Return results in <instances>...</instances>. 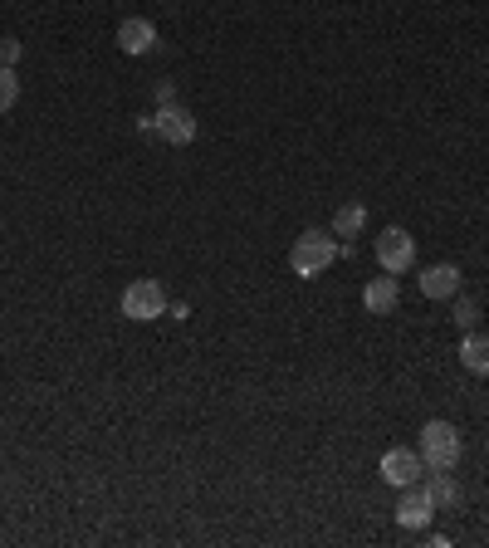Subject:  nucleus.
Listing matches in <instances>:
<instances>
[{"label": "nucleus", "instance_id": "f257e3e1", "mask_svg": "<svg viewBox=\"0 0 489 548\" xmlns=\"http://www.w3.org/2000/svg\"><path fill=\"white\" fill-rule=\"evenodd\" d=\"M338 255H343V245L333 240V230H328V235H323V230H304V235L294 240V250H289V270L299 274V279H318Z\"/></svg>", "mask_w": 489, "mask_h": 548}, {"label": "nucleus", "instance_id": "9d476101", "mask_svg": "<svg viewBox=\"0 0 489 548\" xmlns=\"http://www.w3.org/2000/svg\"><path fill=\"white\" fill-rule=\"evenodd\" d=\"M421 294H426V299H455V294H460V270H455V265H431V270H421Z\"/></svg>", "mask_w": 489, "mask_h": 548}, {"label": "nucleus", "instance_id": "0eeeda50", "mask_svg": "<svg viewBox=\"0 0 489 548\" xmlns=\"http://www.w3.org/2000/svg\"><path fill=\"white\" fill-rule=\"evenodd\" d=\"M152 118H157V137H167L172 147H186V142L196 137V118H191V108H181V103H162Z\"/></svg>", "mask_w": 489, "mask_h": 548}, {"label": "nucleus", "instance_id": "dca6fc26", "mask_svg": "<svg viewBox=\"0 0 489 548\" xmlns=\"http://www.w3.org/2000/svg\"><path fill=\"white\" fill-rule=\"evenodd\" d=\"M15 59H20V40H0V64L15 69Z\"/></svg>", "mask_w": 489, "mask_h": 548}, {"label": "nucleus", "instance_id": "423d86ee", "mask_svg": "<svg viewBox=\"0 0 489 548\" xmlns=\"http://www.w3.org/2000/svg\"><path fill=\"white\" fill-rule=\"evenodd\" d=\"M436 519V500L426 485H406L401 490V504H397V524L401 529H426Z\"/></svg>", "mask_w": 489, "mask_h": 548}, {"label": "nucleus", "instance_id": "7ed1b4c3", "mask_svg": "<svg viewBox=\"0 0 489 548\" xmlns=\"http://www.w3.org/2000/svg\"><path fill=\"white\" fill-rule=\"evenodd\" d=\"M123 314L137 323H152L167 314V289L157 284V279H133L128 289H123Z\"/></svg>", "mask_w": 489, "mask_h": 548}, {"label": "nucleus", "instance_id": "f03ea898", "mask_svg": "<svg viewBox=\"0 0 489 548\" xmlns=\"http://www.w3.org/2000/svg\"><path fill=\"white\" fill-rule=\"evenodd\" d=\"M421 460H426V470H455V460H460V431L450 421H426L421 426Z\"/></svg>", "mask_w": 489, "mask_h": 548}, {"label": "nucleus", "instance_id": "ddd939ff", "mask_svg": "<svg viewBox=\"0 0 489 548\" xmlns=\"http://www.w3.org/2000/svg\"><path fill=\"white\" fill-rule=\"evenodd\" d=\"M426 490H431V500H436V509H455V504H460V490H455L450 470H431Z\"/></svg>", "mask_w": 489, "mask_h": 548}, {"label": "nucleus", "instance_id": "39448f33", "mask_svg": "<svg viewBox=\"0 0 489 548\" xmlns=\"http://www.w3.org/2000/svg\"><path fill=\"white\" fill-rule=\"evenodd\" d=\"M421 475H426V460H421V451L392 446V451L382 456V480H387V485H397V490H406V485H421Z\"/></svg>", "mask_w": 489, "mask_h": 548}, {"label": "nucleus", "instance_id": "1a4fd4ad", "mask_svg": "<svg viewBox=\"0 0 489 548\" xmlns=\"http://www.w3.org/2000/svg\"><path fill=\"white\" fill-rule=\"evenodd\" d=\"M118 45L128 49V54H152V49H157V25L142 20V15L123 20V25H118Z\"/></svg>", "mask_w": 489, "mask_h": 548}, {"label": "nucleus", "instance_id": "20e7f679", "mask_svg": "<svg viewBox=\"0 0 489 548\" xmlns=\"http://www.w3.org/2000/svg\"><path fill=\"white\" fill-rule=\"evenodd\" d=\"M377 265H382L387 274H406L411 265H416V240H411L401 226H387L382 235H377Z\"/></svg>", "mask_w": 489, "mask_h": 548}, {"label": "nucleus", "instance_id": "f8f14e48", "mask_svg": "<svg viewBox=\"0 0 489 548\" xmlns=\"http://www.w3.org/2000/svg\"><path fill=\"white\" fill-rule=\"evenodd\" d=\"M362 226H367V206H362V201H348V206H338V216H333V235L353 240V235H362Z\"/></svg>", "mask_w": 489, "mask_h": 548}, {"label": "nucleus", "instance_id": "4468645a", "mask_svg": "<svg viewBox=\"0 0 489 548\" xmlns=\"http://www.w3.org/2000/svg\"><path fill=\"white\" fill-rule=\"evenodd\" d=\"M15 98H20V79H15V69H10V64H0V113H10V108H15Z\"/></svg>", "mask_w": 489, "mask_h": 548}, {"label": "nucleus", "instance_id": "6e6552de", "mask_svg": "<svg viewBox=\"0 0 489 548\" xmlns=\"http://www.w3.org/2000/svg\"><path fill=\"white\" fill-rule=\"evenodd\" d=\"M397 304H401L397 274H377V279H367V289H362V309H367V314H392Z\"/></svg>", "mask_w": 489, "mask_h": 548}, {"label": "nucleus", "instance_id": "9b49d317", "mask_svg": "<svg viewBox=\"0 0 489 548\" xmlns=\"http://www.w3.org/2000/svg\"><path fill=\"white\" fill-rule=\"evenodd\" d=\"M460 363H465V372H475V377H485L489 372V338L485 333H465V343H460Z\"/></svg>", "mask_w": 489, "mask_h": 548}, {"label": "nucleus", "instance_id": "2eb2a0df", "mask_svg": "<svg viewBox=\"0 0 489 548\" xmlns=\"http://www.w3.org/2000/svg\"><path fill=\"white\" fill-rule=\"evenodd\" d=\"M455 323H460V328L470 333V328L480 323V304H475V299H460V294H455Z\"/></svg>", "mask_w": 489, "mask_h": 548}]
</instances>
